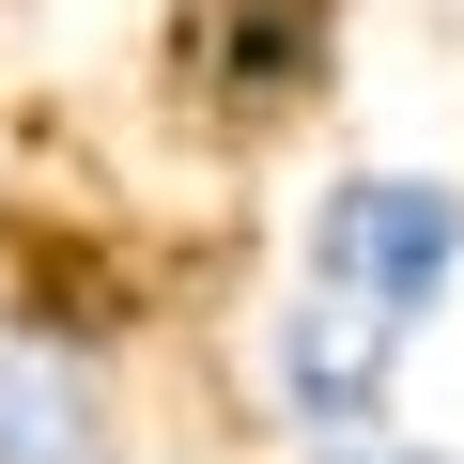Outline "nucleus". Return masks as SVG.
Here are the masks:
<instances>
[{
	"label": "nucleus",
	"mask_w": 464,
	"mask_h": 464,
	"mask_svg": "<svg viewBox=\"0 0 464 464\" xmlns=\"http://www.w3.org/2000/svg\"><path fill=\"white\" fill-rule=\"evenodd\" d=\"M295 279H325V295H356V310H387V325L418 341V325L449 310V279H464V186H449V170H341V186L310 201Z\"/></svg>",
	"instance_id": "1"
},
{
	"label": "nucleus",
	"mask_w": 464,
	"mask_h": 464,
	"mask_svg": "<svg viewBox=\"0 0 464 464\" xmlns=\"http://www.w3.org/2000/svg\"><path fill=\"white\" fill-rule=\"evenodd\" d=\"M325 16L341 0H170V109L201 140H279L325 93Z\"/></svg>",
	"instance_id": "2"
},
{
	"label": "nucleus",
	"mask_w": 464,
	"mask_h": 464,
	"mask_svg": "<svg viewBox=\"0 0 464 464\" xmlns=\"http://www.w3.org/2000/svg\"><path fill=\"white\" fill-rule=\"evenodd\" d=\"M387 372H402V325H387V310H356V295H325V279H295V295L264 310V402H279L295 449L387 433Z\"/></svg>",
	"instance_id": "3"
},
{
	"label": "nucleus",
	"mask_w": 464,
	"mask_h": 464,
	"mask_svg": "<svg viewBox=\"0 0 464 464\" xmlns=\"http://www.w3.org/2000/svg\"><path fill=\"white\" fill-rule=\"evenodd\" d=\"M0 464H124V387L78 325H0Z\"/></svg>",
	"instance_id": "4"
},
{
	"label": "nucleus",
	"mask_w": 464,
	"mask_h": 464,
	"mask_svg": "<svg viewBox=\"0 0 464 464\" xmlns=\"http://www.w3.org/2000/svg\"><path fill=\"white\" fill-rule=\"evenodd\" d=\"M310 464H464V449H433V433H356V449H310Z\"/></svg>",
	"instance_id": "5"
}]
</instances>
